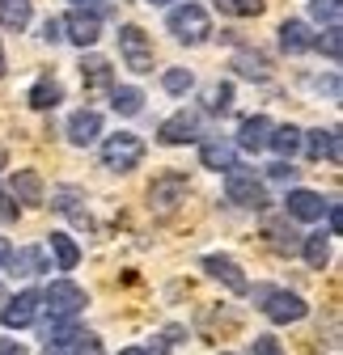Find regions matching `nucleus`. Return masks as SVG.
I'll list each match as a JSON object with an SVG mask.
<instances>
[{"instance_id":"obj_45","label":"nucleus","mask_w":343,"mask_h":355,"mask_svg":"<svg viewBox=\"0 0 343 355\" xmlns=\"http://www.w3.org/2000/svg\"><path fill=\"white\" fill-rule=\"evenodd\" d=\"M0 76H5V51H0Z\"/></svg>"},{"instance_id":"obj_4","label":"nucleus","mask_w":343,"mask_h":355,"mask_svg":"<svg viewBox=\"0 0 343 355\" xmlns=\"http://www.w3.org/2000/svg\"><path fill=\"white\" fill-rule=\"evenodd\" d=\"M85 304H90V296H85V288H76L72 279H56L47 292H42V309H47L51 318H76Z\"/></svg>"},{"instance_id":"obj_28","label":"nucleus","mask_w":343,"mask_h":355,"mask_svg":"<svg viewBox=\"0 0 343 355\" xmlns=\"http://www.w3.org/2000/svg\"><path fill=\"white\" fill-rule=\"evenodd\" d=\"M51 254L60 262V271H72V266L81 262V250H76V241L68 233H51Z\"/></svg>"},{"instance_id":"obj_18","label":"nucleus","mask_w":343,"mask_h":355,"mask_svg":"<svg viewBox=\"0 0 343 355\" xmlns=\"http://www.w3.org/2000/svg\"><path fill=\"white\" fill-rule=\"evenodd\" d=\"M5 271L34 279V275H42V271H47V258H42V250L26 245V250H13V258H9V266H5Z\"/></svg>"},{"instance_id":"obj_33","label":"nucleus","mask_w":343,"mask_h":355,"mask_svg":"<svg viewBox=\"0 0 343 355\" xmlns=\"http://www.w3.org/2000/svg\"><path fill=\"white\" fill-rule=\"evenodd\" d=\"M314 47H322V51L339 64V51H343V30H339V26H326V34H322V38H314Z\"/></svg>"},{"instance_id":"obj_7","label":"nucleus","mask_w":343,"mask_h":355,"mask_svg":"<svg viewBox=\"0 0 343 355\" xmlns=\"http://www.w3.org/2000/svg\"><path fill=\"white\" fill-rule=\"evenodd\" d=\"M263 313H267L276 326H288V322H301V318L310 313V304L296 296V292H280V288H276V292L263 300Z\"/></svg>"},{"instance_id":"obj_31","label":"nucleus","mask_w":343,"mask_h":355,"mask_svg":"<svg viewBox=\"0 0 343 355\" xmlns=\"http://www.w3.org/2000/svg\"><path fill=\"white\" fill-rule=\"evenodd\" d=\"M203 106L212 114H225L233 106V85H208V94H203Z\"/></svg>"},{"instance_id":"obj_11","label":"nucleus","mask_w":343,"mask_h":355,"mask_svg":"<svg viewBox=\"0 0 343 355\" xmlns=\"http://www.w3.org/2000/svg\"><path fill=\"white\" fill-rule=\"evenodd\" d=\"M203 271H208L212 279H221L229 292H250V284H246V275H242V266H237L229 254H208V258H203Z\"/></svg>"},{"instance_id":"obj_6","label":"nucleus","mask_w":343,"mask_h":355,"mask_svg":"<svg viewBox=\"0 0 343 355\" xmlns=\"http://www.w3.org/2000/svg\"><path fill=\"white\" fill-rule=\"evenodd\" d=\"M178 203H187V178L183 173H161V178H153L149 207L157 216H169V211H178Z\"/></svg>"},{"instance_id":"obj_37","label":"nucleus","mask_w":343,"mask_h":355,"mask_svg":"<svg viewBox=\"0 0 343 355\" xmlns=\"http://www.w3.org/2000/svg\"><path fill=\"white\" fill-rule=\"evenodd\" d=\"M267 178H271V182H292L296 169H292L288 161H280V165H271V173H267Z\"/></svg>"},{"instance_id":"obj_15","label":"nucleus","mask_w":343,"mask_h":355,"mask_svg":"<svg viewBox=\"0 0 343 355\" xmlns=\"http://www.w3.org/2000/svg\"><path fill=\"white\" fill-rule=\"evenodd\" d=\"M301 144H306V153H310L314 161H322V157H326V161H335V165L343 161L339 131H322V127H318V131H310V136H301Z\"/></svg>"},{"instance_id":"obj_30","label":"nucleus","mask_w":343,"mask_h":355,"mask_svg":"<svg viewBox=\"0 0 343 355\" xmlns=\"http://www.w3.org/2000/svg\"><path fill=\"white\" fill-rule=\"evenodd\" d=\"M161 85H165V94L183 98V94H191V89H195V76H191V68H169L161 76Z\"/></svg>"},{"instance_id":"obj_21","label":"nucleus","mask_w":343,"mask_h":355,"mask_svg":"<svg viewBox=\"0 0 343 355\" xmlns=\"http://www.w3.org/2000/svg\"><path fill=\"white\" fill-rule=\"evenodd\" d=\"M64 102V89H60V80H51V76H42L34 89H30V106L34 110H56Z\"/></svg>"},{"instance_id":"obj_12","label":"nucleus","mask_w":343,"mask_h":355,"mask_svg":"<svg viewBox=\"0 0 343 355\" xmlns=\"http://www.w3.org/2000/svg\"><path fill=\"white\" fill-rule=\"evenodd\" d=\"M98 136H102V114H98V110H76V114L68 119V140H72L76 148L94 144Z\"/></svg>"},{"instance_id":"obj_19","label":"nucleus","mask_w":343,"mask_h":355,"mask_svg":"<svg viewBox=\"0 0 343 355\" xmlns=\"http://www.w3.org/2000/svg\"><path fill=\"white\" fill-rule=\"evenodd\" d=\"M280 47H284L288 55H301V51H310V47H314V34H310V26H306V21H284V26H280Z\"/></svg>"},{"instance_id":"obj_22","label":"nucleus","mask_w":343,"mask_h":355,"mask_svg":"<svg viewBox=\"0 0 343 355\" xmlns=\"http://www.w3.org/2000/svg\"><path fill=\"white\" fill-rule=\"evenodd\" d=\"M110 106H115L123 119H132V114L144 110V94H140L136 85H119V89H110Z\"/></svg>"},{"instance_id":"obj_26","label":"nucleus","mask_w":343,"mask_h":355,"mask_svg":"<svg viewBox=\"0 0 343 355\" xmlns=\"http://www.w3.org/2000/svg\"><path fill=\"white\" fill-rule=\"evenodd\" d=\"M267 144H271L280 157H292L296 148H301V127H292V123H284V127H271Z\"/></svg>"},{"instance_id":"obj_20","label":"nucleus","mask_w":343,"mask_h":355,"mask_svg":"<svg viewBox=\"0 0 343 355\" xmlns=\"http://www.w3.org/2000/svg\"><path fill=\"white\" fill-rule=\"evenodd\" d=\"M263 237H267L280 254H296V250H301V237H296V229L288 225V220H267Z\"/></svg>"},{"instance_id":"obj_8","label":"nucleus","mask_w":343,"mask_h":355,"mask_svg":"<svg viewBox=\"0 0 343 355\" xmlns=\"http://www.w3.org/2000/svg\"><path fill=\"white\" fill-rule=\"evenodd\" d=\"M38 309H42V292L26 288V292H17V296L5 304V313H0V322H5L9 330H26V326L38 318Z\"/></svg>"},{"instance_id":"obj_41","label":"nucleus","mask_w":343,"mask_h":355,"mask_svg":"<svg viewBox=\"0 0 343 355\" xmlns=\"http://www.w3.org/2000/svg\"><path fill=\"white\" fill-rule=\"evenodd\" d=\"M271 292H276V288H267V284H259V288H254V292H250V296H254V304H259V309H263V300H267V296H271Z\"/></svg>"},{"instance_id":"obj_32","label":"nucleus","mask_w":343,"mask_h":355,"mask_svg":"<svg viewBox=\"0 0 343 355\" xmlns=\"http://www.w3.org/2000/svg\"><path fill=\"white\" fill-rule=\"evenodd\" d=\"M217 5L233 17H259L263 13V0H217Z\"/></svg>"},{"instance_id":"obj_36","label":"nucleus","mask_w":343,"mask_h":355,"mask_svg":"<svg viewBox=\"0 0 343 355\" xmlns=\"http://www.w3.org/2000/svg\"><path fill=\"white\" fill-rule=\"evenodd\" d=\"M254 355H284V347H280V338L259 334V338H254Z\"/></svg>"},{"instance_id":"obj_3","label":"nucleus","mask_w":343,"mask_h":355,"mask_svg":"<svg viewBox=\"0 0 343 355\" xmlns=\"http://www.w3.org/2000/svg\"><path fill=\"white\" fill-rule=\"evenodd\" d=\"M225 195H229V203H237V207H254V211L267 207L263 182H259L250 169H242V165H229V169H225Z\"/></svg>"},{"instance_id":"obj_2","label":"nucleus","mask_w":343,"mask_h":355,"mask_svg":"<svg viewBox=\"0 0 343 355\" xmlns=\"http://www.w3.org/2000/svg\"><path fill=\"white\" fill-rule=\"evenodd\" d=\"M144 161V140L132 136V131H119V136H106L102 144V165L110 173H127V169H136Z\"/></svg>"},{"instance_id":"obj_34","label":"nucleus","mask_w":343,"mask_h":355,"mask_svg":"<svg viewBox=\"0 0 343 355\" xmlns=\"http://www.w3.org/2000/svg\"><path fill=\"white\" fill-rule=\"evenodd\" d=\"M310 13H314L318 21H326V26H339L343 5H339V0H310Z\"/></svg>"},{"instance_id":"obj_13","label":"nucleus","mask_w":343,"mask_h":355,"mask_svg":"<svg viewBox=\"0 0 343 355\" xmlns=\"http://www.w3.org/2000/svg\"><path fill=\"white\" fill-rule=\"evenodd\" d=\"M81 203H85V195H81L76 187H60V191H51V207H56V211L72 216V225H81V229H94L90 211H85Z\"/></svg>"},{"instance_id":"obj_1","label":"nucleus","mask_w":343,"mask_h":355,"mask_svg":"<svg viewBox=\"0 0 343 355\" xmlns=\"http://www.w3.org/2000/svg\"><path fill=\"white\" fill-rule=\"evenodd\" d=\"M165 26H169V34H174L178 42H187V47H199V42L212 34V17H208V9H199V5H178V9H169Z\"/></svg>"},{"instance_id":"obj_16","label":"nucleus","mask_w":343,"mask_h":355,"mask_svg":"<svg viewBox=\"0 0 343 355\" xmlns=\"http://www.w3.org/2000/svg\"><path fill=\"white\" fill-rule=\"evenodd\" d=\"M331 203L318 195V191H288V216L292 220H322Z\"/></svg>"},{"instance_id":"obj_39","label":"nucleus","mask_w":343,"mask_h":355,"mask_svg":"<svg viewBox=\"0 0 343 355\" xmlns=\"http://www.w3.org/2000/svg\"><path fill=\"white\" fill-rule=\"evenodd\" d=\"M60 30H64V21H60V17H47V26H42V38H47V42H56V38H64Z\"/></svg>"},{"instance_id":"obj_43","label":"nucleus","mask_w":343,"mask_h":355,"mask_svg":"<svg viewBox=\"0 0 343 355\" xmlns=\"http://www.w3.org/2000/svg\"><path fill=\"white\" fill-rule=\"evenodd\" d=\"M326 211H331V233H339V225H343V211H339V203H331Z\"/></svg>"},{"instance_id":"obj_17","label":"nucleus","mask_w":343,"mask_h":355,"mask_svg":"<svg viewBox=\"0 0 343 355\" xmlns=\"http://www.w3.org/2000/svg\"><path fill=\"white\" fill-rule=\"evenodd\" d=\"M81 80H85V94H102V89H115V72H110V64L98 60V55H90V60L81 64Z\"/></svg>"},{"instance_id":"obj_46","label":"nucleus","mask_w":343,"mask_h":355,"mask_svg":"<svg viewBox=\"0 0 343 355\" xmlns=\"http://www.w3.org/2000/svg\"><path fill=\"white\" fill-rule=\"evenodd\" d=\"M149 5H169V0H149Z\"/></svg>"},{"instance_id":"obj_35","label":"nucleus","mask_w":343,"mask_h":355,"mask_svg":"<svg viewBox=\"0 0 343 355\" xmlns=\"http://www.w3.org/2000/svg\"><path fill=\"white\" fill-rule=\"evenodd\" d=\"M72 355H106V347H102L98 334H76L72 338Z\"/></svg>"},{"instance_id":"obj_24","label":"nucleus","mask_w":343,"mask_h":355,"mask_svg":"<svg viewBox=\"0 0 343 355\" xmlns=\"http://www.w3.org/2000/svg\"><path fill=\"white\" fill-rule=\"evenodd\" d=\"M13 195L22 203H42V178L34 169H17L13 173Z\"/></svg>"},{"instance_id":"obj_25","label":"nucleus","mask_w":343,"mask_h":355,"mask_svg":"<svg viewBox=\"0 0 343 355\" xmlns=\"http://www.w3.org/2000/svg\"><path fill=\"white\" fill-rule=\"evenodd\" d=\"M0 26L5 30H26L30 26V0H0Z\"/></svg>"},{"instance_id":"obj_5","label":"nucleus","mask_w":343,"mask_h":355,"mask_svg":"<svg viewBox=\"0 0 343 355\" xmlns=\"http://www.w3.org/2000/svg\"><path fill=\"white\" fill-rule=\"evenodd\" d=\"M119 55L132 72H153V38L140 26H123L119 30Z\"/></svg>"},{"instance_id":"obj_40","label":"nucleus","mask_w":343,"mask_h":355,"mask_svg":"<svg viewBox=\"0 0 343 355\" xmlns=\"http://www.w3.org/2000/svg\"><path fill=\"white\" fill-rule=\"evenodd\" d=\"M0 355H26V347L17 338H0Z\"/></svg>"},{"instance_id":"obj_9","label":"nucleus","mask_w":343,"mask_h":355,"mask_svg":"<svg viewBox=\"0 0 343 355\" xmlns=\"http://www.w3.org/2000/svg\"><path fill=\"white\" fill-rule=\"evenodd\" d=\"M64 30H68V38L76 42V47H94V42L102 38V17L94 9H76V13L64 17Z\"/></svg>"},{"instance_id":"obj_10","label":"nucleus","mask_w":343,"mask_h":355,"mask_svg":"<svg viewBox=\"0 0 343 355\" xmlns=\"http://www.w3.org/2000/svg\"><path fill=\"white\" fill-rule=\"evenodd\" d=\"M161 144H191V140H199V114L195 110H178V114H169L165 123H161Z\"/></svg>"},{"instance_id":"obj_27","label":"nucleus","mask_w":343,"mask_h":355,"mask_svg":"<svg viewBox=\"0 0 343 355\" xmlns=\"http://www.w3.org/2000/svg\"><path fill=\"white\" fill-rule=\"evenodd\" d=\"M301 254H306V262L314 266V271H322V266L331 262V237H326V233L306 237V241H301Z\"/></svg>"},{"instance_id":"obj_42","label":"nucleus","mask_w":343,"mask_h":355,"mask_svg":"<svg viewBox=\"0 0 343 355\" xmlns=\"http://www.w3.org/2000/svg\"><path fill=\"white\" fill-rule=\"evenodd\" d=\"M9 258H13V245H9L5 237H0V271H5V266H9Z\"/></svg>"},{"instance_id":"obj_23","label":"nucleus","mask_w":343,"mask_h":355,"mask_svg":"<svg viewBox=\"0 0 343 355\" xmlns=\"http://www.w3.org/2000/svg\"><path fill=\"white\" fill-rule=\"evenodd\" d=\"M233 68H237L246 80H267V76H271V64H267V55H259V51H237V55H233Z\"/></svg>"},{"instance_id":"obj_14","label":"nucleus","mask_w":343,"mask_h":355,"mask_svg":"<svg viewBox=\"0 0 343 355\" xmlns=\"http://www.w3.org/2000/svg\"><path fill=\"white\" fill-rule=\"evenodd\" d=\"M267 136H271V119H267V114H250V119L237 127V148L259 153V148H267Z\"/></svg>"},{"instance_id":"obj_44","label":"nucleus","mask_w":343,"mask_h":355,"mask_svg":"<svg viewBox=\"0 0 343 355\" xmlns=\"http://www.w3.org/2000/svg\"><path fill=\"white\" fill-rule=\"evenodd\" d=\"M119 355H153V351H149V347H123Z\"/></svg>"},{"instance_id":"obj_38","label":"nucleus","mask_w":343,"mask_h":355,"mask_svg":"<svg viewBox=\"0 0 343 355\" xmlns=\"http://www.w3.org/2000/svg\"><path fill=\"white\" fill-rule=\"evenodd\" d=\"M0 220H5V225H13V220H17V207H13V195H0Z\"/></svg>"},{"instance_id":"obj_29","label":"nucleus","mask_w":343,"mask_h":355,"mask_svg":"<svg viewBox=\"0 0 343 355\" xmlns=\"http://www.w3.org/2000/svg\"><path fill=\"white\" fill-rule=\"evenodd\" d=\"M199 161H203L208 169H229V165H233V148H229L225 140H212V144L199 148Z\"/></svg>"}]
</instances>
